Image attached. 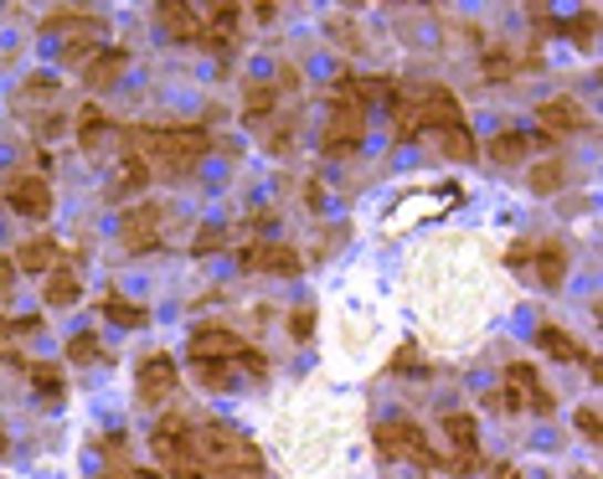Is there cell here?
<instances>
[{"label": "cell", "mask_w": 603, "mask_h": 479, "mask_svg": "<svg viewBox=\"0 0 603 479\" xmlns=\"http://www.w3.org/2000/svg\"><path fill=\"white\" fill-rule=\"evenodd\" d=\"M58 263H62V253L52 238H31V242H21V253H15V269H27V273H52Z\"/></svg>", "instance_id": "ac0fdd59"}, {"label": "cell", "mask_w": 603, "mask_h": 479, "mask_svg": "<svg viewBox=\"0 0 603 479\" xmlns=\"http://www.w3.org/2000/svg\"><path fill=\"white\" fill-rule=\"evenodd\" d=\"M93 58H98L93 31H89V37H67V42H62V62H93Z\"/></svg>", "instance_id": "4dcf8cb0"}, {"label": "cell", "mask_w": 603, "mask_h": 479, "mask_svg": "<svg viewBox=\"0 0 603 479\" xmlns=\"http://www.w3.org/2000/svg\"><path fill=\"white\" fill-rule=\"evenodd\" d=\"M562 31L573 37V46H583V52H589V46H593V31H599V11H578Z\"/></svg>", "instance_id": "f1b7e54d"}, {"label": "cell", "mask_w": 603, "mask_h": 479, "mask_svg": "<svg viewBox=\"0 0 603 479\" xmlns=\"http://www.w3.org/2000/svg\"><path fill=\"white\" fill-rule=\"evenodd\" d=\"M27 376H31V387L42 392L46 403H58V397H62V372H58V366H46V361H31Z\"/></svg>", "instance_id": "4316f807"}, {"label": "cell", "mask_w": 603, "mask_h": 479, "mask_svg": "<svg viewBox=\"0 0 603 479\" xmlns=\"http://www.w3.org/2000/svg\"><path fill=\"white\" fill-rule=\"evenodd\" d=\"M273 98H279V83H253L248 88V119H263L273 108Z\"/></svg>", "instance_id": "f546056e"}, {"label": "cell", "mask_w": 603, "mask_h": 479, "mask_svg": "<svg viewBox=\"0 0 603 479\" xmlns=\"http://www.w3.org/2000/svg\"><path fill=\"white\" fill-rule=\"evenodd\" d=\"M42 300L52 304V310H62V304H77V300H83V279H77L73 269H52V273H46Z\"/></svg>", "instance_id": "d6986e66"}, {"label": "cell", "mask_w": 603, "mask_h": 479, "mask_svg": "<svg viewBox=\"0 0 603 479\" xmlns=\"http://www.w3.org/2000/svg\"><path fill=\"white\" fill-rule=\"evenodd\" d=\"M413 104H418L423 129H434V135H444V129H454V124H465V108H459V98H454L449 88H423Z\"/></svg>", "instance_id": "4fadbf2b"}, {"label": "cell", "mask_w": 603, "mask_h": 479, "mask_svg": "<svg viewBox=\"0 0 603 479\" xmlns=\"http://www.w3.org/2000/svg\"><path fill=\"white\" fill-rule=\"evenodd\" d=\"M537 351H547L552 361H589V356H583V345H578L562 325H542V330H537Z\"/></svg>", "instance_id": "ffe728a7"}, {"label": "cell", "mask_w": 603, "mask_h": 479, "mask_svg": "<svg viewBox=\"0 0 603 479\" xmlns=\"http://www.w3.org/2000/svg\"><path fill=\"white\" fill-rule=\"evenodd\" d=\"M191 372L207 392H227L232 387V361H191Z\"/></svg>", "instance_id": "484cf974"}, {"label": "cell", "mask_w": 603, "mask_h": 479, "mask_svg": "<svg viewBox=\"0 0 603 479\" xmlns=\"http://www.w3.org/2000/svg\"><path fill=\"white\" fill-rule=\"evenodd\" d=\"M108 135V114L98 104H83V114H77V150H98Z\"/></svg>", "instance_id": "44dd1931"}, {"label": "cell", "mask_w": 603, "mask_h": 479, "mask_svg": "<svg viewBox=\"0 0 603 479\" xmlns=\"http://www.w3.org/2000/svg\"><path fill=\"white\" fill-rule=\"evenodd\" d=\"M573 423H578V434L593 438V444L603 438V434H599V413H593V407H578V418H573Z\"/></svg>", "instance_id": "e575fe53"}, {"label": "cell", "mask_w": 603, "mask_h": 479, "mask_svg": "<svg viewBox=\"0 0 603 479\" xmlns=\"http://www.w3.org/2000/svg\"><path fill=\"white\" fill-rule=\"evenodd\" d=\"M67 361H73V366H93V361H104V345H98V335H89V330H83V335H73V341H67Z\"/></svg>", "instance_id": "83f0119b"}, {"label": "cell", "mask_w": 603, "mask_h": 479, "mask_svg": "<svg viewBox=\"0 0 603 479\" xmlns=\"http://www.w3.org/2000/svg\"><path fill=\"white\" fill-rule=\"evenodd\" d=\"M98 479H129V469H119V475H114V469H108V475H98Z\"/></svg>", "instance_id": "60d3db41"}, {"label": "cell", "mask_w": 603, "mask_h": 479, "mask_svg": "<svg viewBox=\"0 0 603 479\" xmlns=\"http://www.w3.org/2000/svg\"><path fill=\"white\" fill-rule=\"evenodd\" d=\"M377 454H382V459H413L418 469H438V465H444V454H434L428 434H423L413 418L377 423Z\"/></svg>", "instance_id": "5b68a950"}, {"label": "cell", "mask_w": 603, "mask_h": 479, "mask_svg": "<svg viewBox=\"0 0 603 479\" xmlns=\"http://www.w3.org/2000/svg\"><path fill=\"white\" fill-rule=\"evenodd\" d=\"M289 335H294V341H310V335H315V310H310V304H300V310L289 315Z\"/></svg>", "instance_id": "1f68e13d"}, {"label": "cell", "mask_w": 603, "mask_h": 479, "mask_svg": "<svg viewBox=\"0 0 603 479\" xmlns=\"http://www.w3.org/2000/svg\"><path fill=\"white\" fill-rule=\"evenodd\" d=\"M527 186H531L537 196L562 191V186H568V160H542V165H531V170H527Z\"/></svg>", "instance_id": "7402d4cb"}, {"label": "cell", "mask_w": 603, "mask_h": 479, "mask_svg": "<svg viewBox=\"0 0 603 479\" xmlns=\"http://www.w3.org/2000/svg\"><path fill=\"white\" fill-rule=\"evenodd\" d=\"M104 315L114 320V325H124V330H145V325H150V315H145V304L119 300V294H108V300H104Z\"/></svg>", "instance_id": "cb8c5ba5"}, {"label": "cell", "mask_w": 603, "mask_h": 479, "mask_svg": "<svg viewBox=\"0 0 603 479\" xmlns=\"http://www.w3.org/2000/svg\"><path fill=\"white\" fill-rule=\"evenodd\" d=\"M485 77H490V83H496V77H511V58H506V52H490V58H485V67H480Z\"/></svg>", "instance_id": "836d02e7"}, {"label": "cell", "mask_w": 603, "mask_h": 479, "mask_svg": "<svg viewBox=\"0 0 603 479\" xmlns=\"http://www.w3.org/2000/svg\"><path fill=\"white\" fill-rule=\"evenodd\" d=\"M6 201H11L15 217H27V222H46L52 217V186L42 176H31V170H15L6 180Z\"/></svg>", "instance_id": "ba28073f"}, {"label": "cell", "mask_w": 603, "mask_h": 479, "mask_svg": "<svg viewBox=\"0 0 603 479\" xmlns=\"http://www.w3.org/2000/svg\"><path fill=\"white\" fill-rule=\"evenodd\" d=\"M238 269L294 279V273H300V253H294V248H284V242H248V248H238Z\"/></svg>", "instance_id": "7c38bea8"}, {"label": "cell", "mask_w": 603, "mask_h": 479, "mask_svg": "<svg viewBox=\"0 0 603 479\" xmlns=\"http://www.w3.org/2000/svg\"><path fill=\"white\" fill-rule=\"evenodd\" d=\"M222 248H227V232H222V227H207V232H197V258L222 253Z\"/></svg>", "instance_id": "d6a6232c"}, {"label": "cell", "mask_w": 603, "mask_h": 479, "mask_svg": "<svg viewBox=\"0 0 603 479\" xmlns=\"http://www.w3.org/2000/svg\"><path fill=\"white\" fill-rule=\"evenodd\" d=\"M537 129H542V139L552 145V139L583 135V129H589V114H583L578 98H542V104H537Z\"/></svg>", "instance_id": "30bf717a"}, {"label": "cell", "mask_w": 603, "mask_h": 479, "mask_svg": "<svg viewBox=\"0 0 603 479\" xmlns=\"http://www.w3.org/2000/svg\"><path fill=\"white\" fill-rule=\"evenodd\" d=\"M160 222H166V207L160 201H139V207L124 211L119 222V238L129 253H150V248H160Z\"/></svg>", "instance_id": "9c48e42d"}, {"label": "cell", "mask_w": 603, "mask_h": 479, "mask_svg": "<svg viewBox=\"0 0 603 479\" xmlns=\"http://www.w3.org/2000/svg\"><path fill=\"white\" fill-rule=\"evenodd\" d=\"M186 351H191V361H232V366H248L253 376H263L269 372V361L258 356L253 345L242 341V335H232V330H222V325H201V330H191V341H186Z\"/></svg>", "instance_id": "277c9868"}, {"label": "cell", "mask_w": 603, "mask_h": 479, "mask_svg": "<svg viewBox=\"0 0 603 479\" xmlns=\"http://www.w3.org/2000/svg\"><path fill=\"white\" fill-rule=\"evenodd\" d=\"M362 139H366V108L356 98V77H341L331 93V119L320 129V155L346 160V155L362 150Z\"/></svg>", "instance_id": "7a4b0ae2"}, {"label": "cell", "mask_w": 603, "mask_h": 479, "mask_svg": "<svg viewBox=\"0 0 603 479\" xmlns=\"http://www.w3.org/2000/svg\"><path fill=\"white\" fill-rule=\"evenodd\" d=\"M129 139H135L129 155H139V160L150 165V176L160 170V176H170V180L191 176L211 150V135L197 129V124H176V129H129Z\"/></svg>", "instance_id": "6da1fadb"}, {"label": "cell", "mask_w": 603, "mask_h": 479, "mask_svg": "<svg viewBox=\"0 0 603 479\" xmlns=\"http://www.w3.org/2000/svg\"><path fill=\"white\" fill-rule=\"evenodd\" d=\"M42 31H73V37H89V31H98V15L93 11H67V6H58V11L42 21Z\"/></svg>", "instance_id": "603a6c76"}, {"label": "cell", "mask_w": 603, "mask_h": 479, "mask_svg": "<svg viewBox=\"0 0 603 479\" xmlns=\"http://www.w3.org/2000/svg\"><path fill=\"white\" fill-rule=\"evenodd\" d=\"M438 150L449 155V160H475V135H469V124H454V129H444L438 135Z\"/></svg>", "instance_id": "d4e9b609"}, {"label": "cell", "mask_w": 603, "mask_h": 479, "mask_svg": "<svg viewBox=\"0 0 603 479\" xmlns=\"http://www.w3.org/2000/svg\"><path fill=\"white\" fill-rule=\"evenodd\" d=\"M124 67H129V46H104V52L83 67V77H89L93 93H104V88H114V83L124 77Z\"/></svg>", "instance_id": "9a60e30c"}, {"label": "cell", "mask_w": 603, "mask_h": 479, "mask_svg": "<svg viewBox=\"0 0 603 479\" xmlns=\"http://www.w3.org/2000/svg\"><path fill=\"white\" fill-rule=\"evenodd\" d=\"M537 145H547L542 135H516V129H506V135H496L490 145H485V155L496 165H516V160H527V150H537Z\"/></svg>", "instance_id": "e0dca14e"}, {"label": "cell", "mask_w": 603, "mask_h": 479, "mask_svg": "<svg viewBox=\"0 0 603 479\" xmlns=\"http://www.w3.org/2000/svg\"><path fill=\"white\" fill-rule=\"evenodd\" d=\"M511 263H527V269H537V284L542 289H562V279H568V242H511Z\"/></svg>", "instance_id": "52a82bcc"}, {"label": "cell", "mask_w": 603, "mask_h": 479, "mask_svg": "<svg viewBox=\"0 0 603 479\" xmlns=\"http://www.w3.org/2000/svg\"><path fill=\"white\" fill-rule=\"evenodd\" d=\"M253 15H258V21H273V15H279V6H273V0H258Z\"/></svg>", "instance_id": "8d00e7d4"}, {"label": "cell", "mask_w": 603, "mask_h": 479, "mask_svg": "<svg viewBox=\"0 0 603 479\" xmlns=\"http://www.w3.org/2000/svg\"><path fill=\"white\" fill-rule=\"evenodd\" d=\"M444 438L454 444V454L444 459V475H454V479H469V475H480L485 469V454H480V423L469 418V413H449L444 418Z\"/></svg>", "instance_id": "8992f818"}, {"label": "cell", "mask_w": 603, "mask_h": 479, "mask_svg": "<svg viewBox=\"0 0 603 479\" xmlns=\"http://www.w3.org/2000/svg\"><path fill=\"white\" fill-rule=\"evenodd\" d=\"M129 479H166V475H155V469H129Z\"/></svg>", "instance_id": "f35d334b"}, {"label": "cell", "mask_w": 603, "mask_h": 479, "mask_svg": "<svg viewBox=\"0 0 603 479\" xmlns=\"http://www.w3.org/2000/svg\"><path fill=\"white\" fill-rule=\"evenodd\" d=\"M15 294V258H0V304Z\"/></svg>", "instance_id": "d590c367"}, {"label": "cell", "mask_w": 603, "mask_h": 479, "mask_svg": "<svg viewBox=\"0 0 603 479\" xmlns=\"http://www.w3.org/2000/svg\"><path fill=\"white\" fill-rule=\"evenodd\" d=\"M135 392L139 403H166L170 392H176V361L170 356H145L139 361V376H135Z\"/></svg>", "instance_id": "5bb4252c"}, {"label": "cell", "mask_w": 603, "mask_h": 479, "mask_svg": "<svg viewBox=\"0 0 603 479\" xmlns=\"http://www.w3.org/2000/svg\"><path fill=\"white\" fill-rule=\"evenodd\" d=\"M150 449L170 479H207V465H201V454H197V428H191L181 413H170V418L155 423Z\"/></svg>", "instance_id": "3957f363"}, {"label": "cell", "mask_w": 603, "mask_h": 479, "mask_svg": "<svg viewBox=\"0 0 603 479\" xmlns=\"http://www.w3.org/2000/svg\"><path fill=\"white\" fill-rule=\"evenodd\" d=\"M145 186H150V165L139 160V155H124L119 176L108 180V201H129V196H139Z\"/></svg>", "instance_id": "2e32d148"}, {"label": "cell", "mask_w": 603, "mask_h": 479, "mask_svg": "<svg viewBox=\"0 0 603 479\" xmlns=\"http://www.w3.org/2000/svg\"><path fill=\"white\" fill-rule=\"evenodd\" d=\"M6 454H11V438H6V428H0V459H6Z\"/></svg>", "instance_id": "ab89813d"}, {"label": "cell", "mask_w": 603, "mask_h": 479, "mask_svg": "<svg viewBox=\"0 0 603 479\" xmlns=\"http://www.w3.org/2000/svg\"><path fill=\"white\" fill-rule=\"evenodd\" d=\"M496 479H521V475H516V465H496Z\"/></svg>", "instance_id": "74e56055"}, {"label": "cell", "mask_w": 603, "mask_h": 479, "mask_svg": "<svg viewBox=\"0 0 603 479\" xmlns=\"http://www.w3.org/2000/svg\"><path fill=\"white\" fill-rule=\"evenodd\" d=\"M506 392H511V397H506V407H531V413H552V392L542 387V376L531 372L527 361H511V366H506Z\"/></svg>", "instance_id": "8fae6325"}]
</instances>
